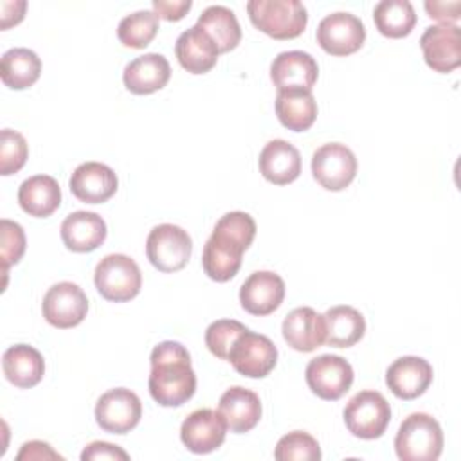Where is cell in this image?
Returning a JSON list of instances; mask_svg holds the SVG:
<instances>
[{
  "label": "cell",
  "mask_w": 461,
  "mask_h": 461,
  "mask_svg": "<svg viewBox=\"0 0 461 461\" xmlns=\"http://www.w3.org/2000/svg\"><path fill=\"white\" fill-rule=\"evenodd\" d=\"M18 203L29 216L47 218L61 203L59 184L49 175L29 176L18 189Z\"/></svg>",
  "instance_id": "cell-27"
},
{
  "label": "cell",
  "mask_w": 461,
  "mask_h": 461,
  "mask_svg": "<svg viewBox=\"0 0 461 461\" xmlns=\"http://www.w3.org/2000/svg\"><path fill=\"white\" fill-rule=\"evenodd\" d=\"M385 384L396 398L414 400L432 384V366L421 357H400L387 367Z\"/></svg>",
  "instance_id": "cell-18"
},
{
  "label": "cell",
  "mask_w": 461,
  "mask_h": 461,
  "mask_svg": "<svg viewBox=\"0 0 461 461\" xmlns=\"http://www.w3.org/2000/svg\"><path fill=\"white\" fill-rule=\"evenodd\" d=\"M461 2L454 0V2H434V0H427L425 2V11L429 13L430 18L441 22V23H450L456 22L461 14Z\"/></svg>",
  "instance_id": "cell-40"
},
{
  "label": "cell",
  "mask_w": 461,
  "mask_h": 461,
  "mask_svg": "<svg viewBox=\"0 0 461 461\" xmlns=\"http://www.w3.org/2000/svg\"><path fill=\"white\" fill-rule=\"evenodd\" d=\"M366 40L362 20L351 13H331L317 25V43L331 56H348L357 52Z\"/></svg>",
  "instance_id": "cell-13"
},
{
  "label": "cell",
  "mask_w": 461,
  "mask_h": 461,
  "mask_svg": "<svg viewBox=\"0 0 461 461\" xmlns=\"http://www.w3.org/2000/svg\"><path fill=\"white\" fill-rule=\"evenodd\" d=\"M148 387L151 398L162 407H180L196 391V375L189 351L176 340L157 344L149 357Z\"/></svg>",
  "instance_id": "cell-2"
},
{
  "label": "cell",
  "mask_w": 461,
  "mask_h": 461,
  "mask_svg": "<svg viewBox=\"0 0 461 461\" xmlns=\"http://www.w3.org/2000/svg\"><path fill=\"white\" fill-rule=\"evenodd\" d=\"M68 185L77 200L85 203H103L115 194L119 180L106 164L85 162L74 169Z\"/></svg>",
  "instance_id": "cell-19"
},
{
  "label": "cell",
  "mask_w": 461,
  "mask_h": 461,
  "mask_svg": "<svg viewBox=\"0 0 461 461\" xmlns=\"http://www.w3.org/2000/svg\"><path fill=\"white\" fill-rule=\"evenodd\" d=\"M249 328L245 324H241L240 321L234 319H218L214 322L209 324L207 331H205V346L209 348V351L221 358L227 360L229 353L234 346V342L238 340V337L241 333H245Z\"/></svg>",
  "instance_id": "cell-35"
},
{
  "label": "cell",
  "mask_w": 461,
  "mask_h": 461,
  "mask_svg": "<svg viewBox=\"0 0 461 461\" xmlns=\"http://www.w3.org/2000/svg\"><path fill=\"white\" fill-rule=\"evenodd\" d=\"M191 9V0H153V13L167 22L182 20Z\"/></svg>",
  "instance_id": "cell-39"
},
{
  "label": "cell",
  "mask_w": 461,
  "mask_h": 461,
  "mask_svg": "<svg viewBox=\"0 0 461 461\" xmlns=\"http://www.w3.org/2000/svg\"><path fill=\"white\" fill-rule=\"evenodd\" d=\"M88 312V299L76 283L61 281L52 285L43 295L41 313L45 321L59 330L77 326Z\"/></svg>",
  "instance_id": "cell-11"
},
{
  "label": "cell",
  "mask_w": 461,
  "mask_h": 461,
  "mask_svg": "<svg viewBox=\"0 0 461 461\" xmlns=\"http://www.w3.org/2000/svg\"><path fill=\"white\" fill-rule=\"evenodd\" d=\"M142 416V403L139 396L126 389L115 387L101 394L95 403L97 425L112 434H126L137 427Z\"/></svg>",
  "instance_id": "cell-12"
},
{
  "label": "cell",
  "mask_w": 461,
  "mask_h": 461,
  "mask_svg": "<svg viewBox=\"0 0 461 461\" xmlns=\"http://www.w3.org/2000/svg\"><path fill=\"white\" fill-rule=\"evenodd\" d=\"M196 25L205 31L220 52L236 49L241 40V29L236 14L225 5H209L198 18Z\"/></svg>",
  "instance_id": "cell-31"
},
{
  "label": "cell",
  "mask_w": 461,
  "mask_h": 461,
  "mask_svg": "<svg viewBox=\"0 0 461 461\" xmlns=\"http://www.w3.org/2000/svg\"><path fill=\"white\" fill-rule=\"evenodd\" d=\"M227 434V423L218 411L196 409L180 427V439L194 454H209L221 447Z\"/></svg>",
  "instance_id": "cell-15"
},
{
  "label": "cell",
  "mask_w": 461,
  "mask_h": 461,
  "mask_svg": "<svg viewBox=\"0 0 461 461\" xmlns=\"http://www.w3.org/2000/svg\"><path fill=\"white\" fill-rule=\"evenodd\" d=\"M227 360L240 375L247 378H263L276 367L277 348L267 335L247 330L234 342Z\"/></svg>",
  "instance_id": "cell-10"
},
{
  "label": "cell",
  "mask_w": 461,
  "mask_h": 461,
  "mask_svg": "<svg viewBox=\"0 0 461 461\" xmlns=\"http://www.w3.org/2000/svg\"><path fill=\"white\" fill-rule=\"evenodd\" d=\"M425 63L441 74L461 65V31L456 23H438L425 29L420 38Z\"/></svg>",
  "instance_id": "cell-14"
},
{
  "label": "cell",
  "mask_w": 461,
  "mask_h": 461,
  "mask_svg": "<svg viewBox=\"0 0 461 461\" xmlns=\"http://www.w3.org/2000/svg\"><path fill=\"white\" fill-rule=\"evenodd\" d=\"M394 448L402 461H436L443 450L439 423L425 412L407 416L396 432Z\"/></svg>",
  "instance_id": "cell-4"
},
{
  "label": "cell",
  "mask_w": 461,
  "mask_h": 461,
  "mask_svg": "<svg viewBox=\"0 0 461 461\" xmlns=\"http://www.w3.org/2000/svg\"><path fill=\"white\" fill-rule=\"evenodd\" d=\"M83 461H97V459H112V461H128L130 456L121 447L106 443V441H94L85 447L81 452Z\"/></svg>",
  "instance_id": "cell-38"
},
{
  "label": "cell",
  "mask_w": 461,
  "mask_h": 461,
  "mask_svg": "<svg viewBox=\"0 0 461 461\" xmlns=\"http://www.w3.org/2000/svg\"><path fill=\"white\" fill-rule=\"evenodd\" d=\"M276 115L292 131H306L317 119V103L310 90H279Z\"/></svg>",
  "instance_id": "cell-28"
},
{
  "label": "cell",
  "mask_w": 461,
  "mask_h": 461,
  "mask_svg": "<svg viewBox=\"0 0 461 461\" xmlns=\"http://www.w3.org/2000/svg\"><path fill=\"white\" fill-rule=\"evenodd\" d=\"M97 292L113 303L133 299L142 286V274L139 265L126 254L104 256L94 272Z\"/></svg>",
  "instance_id": "cell-5"
},
{
  "label": "cell",
  "mask_w": 461,
  "mask_h": 461,
  "mask_svg": "<svg viewBox=\"0 0 461 461\" xmlns=\"http://www.w3.org/2000/svg\"><path fill=\"white\" fill-rule=\"evenodd\" d=\"M106 238L104 220L90 211H76L61 223V240L72 252H90Z\"/></svg>",
  "instance_id": "cell-25"
},
{
  "label": "cell",
  "mask_w": 461,
  "mask_h": 461,
  "mask_svg": "<svg viewBox=\"0 0 461 461\" xmlns=\"http://www.w3.org/2000/svg\"><path fill=\"white\" fill-rule=\"evenodd\" d=\"M247 13L254 27L276 40L297 38L308 23L306 7L299 0H250Z\"/></svg>",
  "instance_id": "cell-3"
},
{
  "label": "cell",
  "mask_w": 461,
  "mask_h": 461,
  "mask_svg": "<svg viewBox=\"0 0 461 461\" xmlns=\"http://www.w3.org/2000/svg\"><path fill=\"white\" fill-rule=\"evenodd\" d=\"M357 167L353 151L340 142L322 144L312 157L313 178L328 191L346 189L353 182Z\"/></svg>",
  "instance_id": "cell-8"
},
{
  "label": "cell",
  "mask_w": 461,
  "mask_h": 461,
  "mask_svg": "<svg viewBox=\"0 0 461 461\" xmlns=\"http://www.w3.org/2000/svg\"><path fill=\"white\" fill-rule=\"evenodd\" d=\"M27 2L25 0H2L0 2V29H9L23 20Z\"/></svg>",
  "instance_id": "cell-42"
},
{
  "label": "cell",
  "mask_w": 461,
  "mask_h": 461,
  "mask_svg": "<svg viewBox=\"0 0 461 461\" xmlns=\"http://www.w3.org/2000/svg\"><path fill=\"white\" fill-rule=\"evenodd\" d=\"M171 77L169 61L157 52H148L131 59L122 72L124 86L137 95L162 90Z\"/></svg>",
  "instance_id": "cell-21"
},
{
  "label": "cell",
  "mask_w": 461,
  "mask_h": 461,
  "mask_svg": "<svg viewBox=\"0 0 461 461\" xmlns=\"http://www.w3.org/2000/svg\"><path fill=\"white\" fill-rule=\"evenodd\" d=\"M158 32V16L153 11H135L119 22L117 36L124 47L144 49Z\"/></svg>",
  "instance_id": "cell-33"
},
{
  "label": "cell",
  "mask_w": 461,
  "mask_h": 461,
  "mask_svg": "<svg viewBox=\"0 0 461 461\" xmlns=\"http://www.w3.org/2000/svg\"><path fill=\"white\" fill-rule=\"evenodd\" d=\"M281 331L292 349L310 353L326 340V321L313 308L301 306L285 317Z\"/></svg>",
  "instance_id": "cell-20"
},
{
  "label": "cell",
  "mask_w": 461,
  "mask_h": 461,
  "mask_svg": "<svg viewBox=\"0 0 461 461\" xmlns=\"http://www.w3.org/2000/svg\"><path fill=\"white\" fill-rule=\"evenodd\" d=\"M306 384L313 394L335 402L344 396L353 384L351 364L339 355H321L306 366Z\"/></svg>",
  "instance_id": "cell-9"
},
{
  "label": "cell",
  "mask_w": 461,
  "mask_h": 461,
  "mask_svg": "<svg viewBox=\"0 0 461 461\" xmlns=\"http://www.w3.org/2000/svg\"><path fill=\"white\" fill-rule=\"evenodd\" d=\"M175 54L182 68L187 72L205 74L216 65L220 50L205 31H202L198 25H193L178 36L175 43Z\"/></svg>",
  "instance_id": "cell-23"
},
{
  "label": "cell",
  "mask_w": 461,
  "mask_h": 461,
  "mask_svg": "<svg viewBox=\"0 0 461 461\" xmlns=\"http://www.w3.org/2000/svg\"><path fill=\"white\" fill-rule=\"evenodd\" d=\"M373 20L380 34L403 38L416 25V13L409 0H382L373 9Z\"/></svg>",
  "instance_id": "cell-32"
},
{
  "label": "cell",
  "mask_w": 461,
  "mask_h": 461,
  "mask_svg": "<svg viewBox=\"0 0 461 461\" xmlns=\"http://www.w3.org/2000/svg\"><path fill=\"white\" fill-rule=\"evenodd\" d=\"M29 148L22 133L4 128L0 131V175L7 176L20 171L27 160Z\"/></svg>",
  "instance_id": "cell-36"
},
{
  "label": "cell",
  "mask_w": 461,
  "mask_h": 461,
  "mask_svg": "<svg viewBox=\"0 0 461 461\" xmlns=\"http://www.w3.org/2000/svg\"><path fill=\"white\" fill-rule=\"evenodd\" d=\"M191 236L173 223H160L153 227L146 240V256L160 272L182 270L191 258Z\"/></svg>",
  "instance_id": "cell-7"
},
{
  "label": "cell",
  "mask_w": 461,
  "mask_h": 461,
  "mask_svg": "<svg viewBox=\"0 0 461 461\" xmlns=\"http://www.w3.org/2000/svg\"><path fill=\"white\" fill-rule=\"evenodd\" d=\"M326 344L333 348H349L357 344L366 331V321L353 306L339 304L324 313Z\"/></svg>",
  "instance_id": "cell-29"
},
{
  "label": "cell",
  "mask_w": 461,
  "mask_h": 461,
  "mask_svg": "<svg viewBox=\"0 0 461 461\" xmlns=\"http://www.w3.org/2000/svg\"><path fill=\"white\" fill-rule=\"evenodd\" d=\"M218 412L223 416L230 432L243 434L258 425L261 418V400L254 391L236 385L220 396Z\"/></svg>",
  "instance_id": "cell-22"
},
{
  "label": "cell",
  "mask_w": 461,
  "mask_h": 461,
  "mask_svg": "<svg viewBox=\"0 0 461 461\" xmlns=\"http://www.w3.org/2000/svg\"><path fill=\"white\" fill-rule=\"evenodd\" d=\"M319 76L317 61L303 50H286L274 58L270 65V79L279 90H310Z\"/></svg>",
  "instance_id": "cell-16"
},
{
  "label": "cell",
  "mask_w": 461,
  "mask_h": 461,
  "mask_svg": "<svg viewBox=\"0 0 461 461\" xmlns=\"http://www.w3.org/2000/svg\"><path fill=\"white\" fill-rule=\"evenodd\" d=\"M274 457L277 461H319L321 447L312 434L294 430L277 441Z\"/></svg>",
  "instance_id": "cell-34"
},
{
  "label": "cell",
  "mask_w": 461,
  "mask_h": 461,
  "mask_svg": "<svg viewBox=\"0 0 461 461\" xmlns=\"http://www.w3.org/2000/svg\"><path fill=\"white\" fill-rule=\"evenodd\" d=\"M254 236L256 221L250 214L241 211L223 214L203 245V272L218 283L232 279L238 274L243 252L250 247Z\"/></svg>",
  "instance_id": "cell-1"
},
{
  "label": "cell",
  "mask_w": 461,
  "mask_h": 461,
  "mask_svg": "<svg viewBox=\"0 0 461 461\" xmlns=\"http://www.w3.org/2000/svg\"><path fill=\"white\" fill-rule=\"evenodd\" d=\"M285 299V281L270 270L252 272L240 288V303L252 315H268Z\"/></svg>",
  "instance_id": "cell-17"
},
{
  "label": "cell",
  "mask_w": 461,
  "mask_h": 461,
  "mask_svg": "<svg viewBox=\"0 0 461 461\" xmlns=\"http://www.w3.org/2000/svg\"><path fill=\"white\" fill-rule=\"evenodd\" d=\"M391 421V407L378 391H360L344 407L348 430L362 439L380 438Z\"/></svg>",
  "instance_id": "cell-6"
},
{
  "label": "cell",
  "mask_w": 461,
  "mask_h": 461,
  "mask_svg": "<svg viewBox=\"0 0 461 461\" xmlns=\"http://www.w3.org/2000/svg\"><path fill=\"white\" fill-rule=\"evenodd\" d=\"M259 171L276 185L290 184L301 175V155L290 142L274 139L259 153Z\"/></svg>",
  "instance_id": "cell-24"
},
{
  "label": "cell",
  "mask_w": 461,
  "mask_h": 461,
  "mask_svg": "<svg viewBox=\"0 0 461 461\" xmlns=\"http://www.w3.org/2000/svg\"><path fill=\"white\" fill-rule=\"evenodd\" d=\"M41 72V61L38 54L25 47H14L4 52L0 61V77L5 86L13 90H23L32 86Z\"/></svg>",
  "instance_id": "cell-30"
},
{
  "label": "cell",
  "mask_w": 461,
  "mask_h": 461,
  "mask_svg": "<svg viewBox=\"0 0 461 461\" xmlns=\"http://www.w3.org/2000/svg\"><path fill=\"white\" fill-rule=\"evenodd\" d=\"M23 459H36V461H43V459H63L58 452L52 450V447L45 441H27L22 445L16 461H23Z\"/></svg>",
  "instance_id": "cell-41"
},
{
  "label": "cell",
  "mask_w": 461,
  "mask_h": 461,
  "mask_svg": "<svg viewBox=\"0 0 461 461\" xmlns=\"http://www.w3.org/2000/svg\"><path fill=\"white\" fill-rule=\"evenodd\" d=\"M2 369L5 378L20 387L29 389L40 384L45 373V362L41 353L29 344H16L4 351Z\"/></svg>",
  "instance_id": "cell-26"
},
{
  "label": "cell",
  "mask_w": 461,
  "mask_h": 461,
  "mask_svg": "<svg viewBox=\"0 0 461 461\" xmlns=\"http://www.w3.org/2000/svg\"><path fill=\"white\" fill-rule=\"evenodd\" d=\"M25 252V232L20 223L11 220L0 221V258L4 274L11 265H16Z\"/></svg>",
  "instance_id": "cell-37"
}]
</instances>
